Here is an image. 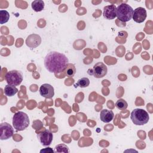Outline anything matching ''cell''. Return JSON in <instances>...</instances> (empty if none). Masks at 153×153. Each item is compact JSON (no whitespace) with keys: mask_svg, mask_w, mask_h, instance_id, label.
I'll list each match as a JSON object with an SVG mask.
<instances>
[{"mask_svg":"<svg viewBox=\"0 0 153 153\" xmlns=\"http://www.w3.org/2000/svg\"><path fill=\"white\" fill-rule=\"evenodd\" d=\"M103 16L107 20H112L117 17V7L115 5H106L103 8Z\"/></svg>","mask_w":153,"mask_h":153,"instance_id":"7c38bea8","label":"cell"},{"mask_svg":"<svg viewBox=\"0 0 153 153\" xmlns=\"http://www.w3.org/2000/svg\"><path fill=\"white\" fill-rule=\"evenodd\" d=\"M10 19V14L6 10H0V23L1 25L7 23Z\"/></svg>","mask_w":153,"mask_h":153,"instance_id":"2e32d148","label":"cell"},{"mask_svg":"<svg viewBox=\"0 0 153 153\" xmlns=\"http://www.w3.org/2000/svg\"><path fill=\"white\" fill-rule=\"evenodd\" d=\"M17 92L18 89L16 87V86L7 84L4 87V94L8 97L14 96Z\"/></svg>","mask_w":153,"mask_h":153,"instance_id":"5bb4252c","label":"cell"},{"mask_svg":"<svg viewBox=\"0 0 153 153\" xmlns=\"http://www.w3.org/2000/svg\"><path fill=\"white\" fill-rule=\"evenodd\" d=\"M114 117V114L112 111L104 109L101 111L100 113V120L105 123H109L111 121Z\"/></svg>","mask_w":153,"mask_h":153,"instance_id":"4fadbf2b","label":"cell"},{"mask_svg":"<svg viewBox=\"0 0 153 153\" xmlns=\"http://www.w3.org/2000/svg\"><path fill=\"white\" fill-rule=\"evenodd\" d=\"M54 151L51 148H46L40 151V152H54Z\"/></svg>","mask_w":153,"mask_h":153,"instance_id":"44dd1931","label":"cell"},{"mask_svg":"<svg viewBox=\"0 0 153 153\" xmlns=\"http://www.w3.org/2000/svg\"><path fill=\"white\" fill-rule=\"evenodd\" d=\"M41 43V36L35 33L29 35L26 39V44L27 47L31 48H35L38 47Z\"/></svg>","mask_w":153,"mask_h":153,"instance_id":"8fae6325","label":"cell"},{"mask_svg":"<svg viewBox=\"0 0 153 153\" xmlns=\"http://www.w3.org/2000/svg\"><path fill=\"white\" fill-rule=\"evenodd\" d=\"M5 78L8 84L14 86L20 85L23 79L22 73L16 70L8 71L5 76Z\"/></svg>","mask_w":153,"mask_h":153,"instance_id":"5b68a950","label":"cell"},{"mask_svg":"<svg viewBox=\"0 0 153 153\" xmlns=\"http://www.w3.org/2000/svg\"><path fill=\"white\" fill-rule=\"evenodd\" d=\"M146 18V10L143 7H137L134 11L132 19L133 20L138 23H142Z\"/></svg>","mask_w":153,"mask_h":153,"instance_id":"9c48e42d","label":"cell"},{"mask_svg":"<svg viewBox=\"0 0 153 153\" xmlns=\"http://www.w3.org/2000/svg\"><path fill=\"white\" fill-rule=\"evenodd\" d=\"M130 119L133 123L136 126H142L146 124L149 117L148 113L143 109H134L131 113Z\"/></svg>","mask_w":153,"mask_h":153,"instance_id":"277c9868","label":"cell"},{"mask_svg":"<svg viewBox=\"0 0 153 153\" xmlns=\"http://www.w3.org/2000/svg\"><path fill=\"white\" fill-rule=\"evenodd\" d=\"M54 152H69V148L65 144H59L56 145L54 150Z\"/></svg>","mask_w":153,"mask_h":153,"instance_id":"d6986e66","label":"cell"},{"mask_svg":"<svg viewBox=\"0 0 153 153\" xmlns=\"http://www.w3.org/2000/svg\"><path fill=\"white\" fill-rule=\"evenodd\" d=\"M70 67L67 68V71H66V75L68 76H73L74 75V74H75L76 70L75 68L74 67V66L73 65H70Z\"/></svg>","mask_w":153,"mask_h":153,"instance_id":"ffe728a7","label":"cell"},{"mask_svg":"<svg viewBox=\"0 0 153 153\" xmlns=\"http://www.w3.org/2000/svg\"><path fill=\"white\" fill-rule=\"evenodd\" d=\"M92 71V74L94 75L95 78H100L105 76L108 71L107 66L102 62H97L96 63L94 66Z\"/></svg>","mask_w":153,"mask_h":153,"instance_id":"ba28073f","label":"cell"},{"mask_svg":"<svg viewBox=\"0 0 153 153\" xmlns=\"http://www.w3.org/2000/svg\"><path fill=\"white\" fill-rule=\"evenodd\" d=\"M39 91L41 96L47 99H51L54 95V88L49 84H43L41 85Z\"/></svg>","mask_w":153,"mask_h":153,"instance_id":"30bf717a","label":"cell"},{"mask_svg":"<svg viewBox=\"0 0 153 153\" xmlns=\"http://www.w3.org/2000/svg\"><path fill=\"white\" fill-rule=\"evenodd\" d=\"M32 8L35 12L41 11L44 8V2L42 0H35L32 2Z\"/></svg>","mask_w":153,"mask_h":153,"instance_id":"9a60e30c","label":"cell"},{"mask_svg":"<svg viewBox=\"0 0 153 153\" xmlns=\"http://www.w3.org/2000/svg\"><path fill=\"white\" fill-rule=\"evenodd\" d=\"M0 139L7 140L11 137L14 134V130L12 126L7 123H2L0 124Z\"/></svg>","mask_w":153,"mask_h":153,"instance_id":"8992f818","label":"cell"},{"mask_svg":"<svg viewBox=\"0 0 153 153\" xmlns=\"http://www.w3.org/2000/svg\"><path fill=\"white\" fill-rule=\"evenodd\" d=\"M68 57L57 51L48 53L44 59V66L50 72L57 74L63 71L68 65Z\"/></svg>","mask_w":153,"mask_h":153,"instance_id":"6da1fadb","label":"cell"},{"mask_svg":"<svg viewBox=\"0 0 153 153\" xmlns=\"http://www.w3.org/2000/svg\"><path fill=\"white\" fill-rule=\"evenodd\" d=\"M28 115L22 111L16 112L13 117V126L17 131H22L26 129L29 124Z\"/></svg>","mask_w":153,"mask_h":153,"instance_id":"7a4b0ae2","label":"cell"},{"mask_svg":"<svg viewBox=\"0 0 153 153\" xmlns=\"http://www.w3.org/2000/svg\"><path fill=\"white\" fill-rule=\"evenodd\" d=\"M133 9L127 4L122 3L117 7V17L122 22L130 21L133 17Z\"/></svg>","mask_w":153,"mask_h":153,"instance_id":"3957f363","label":"cell"},{"mask_svg":"<svg viewBox=\"0 0 153 153\" xmlns=\"http://www.w3.org/2000/svg\"><path fill=\"white\" fill-rule=\"evenodd\" d=\"M115 106L117 109L123 111V110H125L126 109H127V108L128 106V104H127V102L125 100H124L123 99H120L116 102Z\"/></svg>","mask_w":153,"mask_h":153,"instance_id":"e0dca14e","label":"cell"},{"mask_svg":"<svg viewBox=\"0 0 153 153\" xmlns=\"http://www.w3.org/2000/svg\"><path fill=\"white\" fill-rule=\"evenodd\" d=\"M37 137L40 143L44 146H49L53 139V133L48 130H45L37 134Z\"/></svg>","mask_w":153,"mask_h":153,"instance_id":"52a82bcc","label":"cell"},{"mask_svg":"<svg viewBox=\"0 0 153 153\" xmlns=\"http://www.w3.org/2000/svg\"><path fill=\"white\" fill-rule=\"evenodd\" d=\"M89 84H90L89 79L86 77H83V78H81L79 79H78L76 85L79 86L81 88H85V87H88L89 85Z\"/></svg>","mask_w":153,"mask_h":153,"instance_id":"ac0fdd59","label":"cell"}]
</instances>
